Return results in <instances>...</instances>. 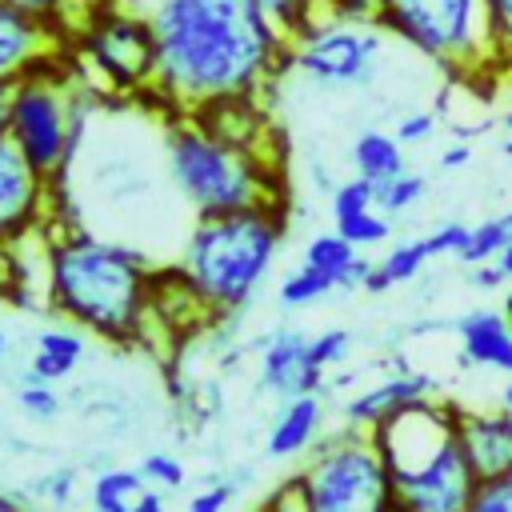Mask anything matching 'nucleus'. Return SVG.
Returning a JSON list of instances; mask_svg holds the SVG:
<instances>
[{"label":"nucleus","instance_id":"72a5a7b5","mask_svg":"<svg viewBox=\"0 0 512 512\" xmlns=\"http://www.w3.org/2000/svg\"><path fill=\"white\" fill-rule=\"evenodd\" d=\"M464 512H512V468L496 476H480Z\"/></svg>","mask_w":512,"mask_h":512},{"label":"nucleus","instance_id":"4be33fe9","mask_svg":"<svg viewBox=\"0 0 512 512\" xmlns=\"http://www.w3.org/2000/svg\"><path fill=\"white\" fill-rule=\"evenodd\" d=\"M148 492V480L140 476V468H100L92 476V492H88V504L92 512H132V504Z\"/></svg>","mask_w":512,"mask_h":512},{"label":"nucleus","instance_id":"49530a36","mask_svg":"<svg viewBox=\"0 0 512 512\" xmlns=\"http://www.w3.org/2000/svg\"><path fill=\"white\" fill-rule=\"evenodd\" d=\"M496 268H500V272H504V280L512 284V248H504V252L496 256Z\"/></svg>","mask_w":512,"mask_h":512},{"label":"nucleus","instance_id":"bb28decb","mask_svg":"<svg viewBox=\"0 0 512 512\" xmlns=\"http://www.w3.org/2000/svg\"><path fill=\"white\" fill-rule=\"evenodd\" d=\"M424 192H428V176H420V172H400L396 180H388V184H380L376 188V208L384 212V216H404V212H412L420 200H424Z\"/></svg>","mask_w":512,"mask_h":512},{"label":"nucleus","instance_id":"3c124183","mask_svg":"<svg viewBox=\"0 0 512 512\" xmlns=\"http://www.w3.org/2000/svg\"><path fill=\"white\" fill-rule=\"evenodd\" d=\"M500 124H504V132H512V108H508V112L500 116Z\"/></svg>","mask_w":512,"mask_h":512},{"label":"nucleus","instance_id":"aec40b11","mask_svg":"<svg viewBox=\"0 0 512 512\" xmlns=\"http://www.w3.org/2000/svg\"><path fill=\"white\" fill-rule=\"evenodd\" d=\"M352 176L368 180V184H388L396 180L400 172H408V160H404V144L396 140V132H384V128H364L356 140H352Z\"/></svg>","mask_w":512,"mask_h":512},{"label":"nucleus","instance_id":"393cba45","mask_svg":"<svg viewBox=\"0 0 512 512\" xmlns=\"http://www.w3.org/2000/svg\"><path fill=\"white\" fill-rule=\"evenodd\" d=\"M256 8H260L288 40L304 36L316 20L328 16V0H256Z\"/></svg>","mask_w":512,"mask_h":512},{"label":"nucleus","instance_id":"de8ad7c7","mask_svg":"<svg viewBox=\"0 0 512 512\" xmlns=\"http://www.w3.org/2000/svg\"><path fill=\"white\" fill-rule=\"evenodd\" d=\"M8 92L12 88H0V136H8Z\"/></svg>","mask_w":512,"mask_h":512},{"label":"nucleus","instance_id":"864d4df0","mask_svg":"<svg viewBox=\"0 0 512 512\" xmlns=\"http://www.w3.org/2000/svg\"><path fill=\"white\" fill-rule=\"evenodd\" d=\"M396 512H400V508H396Z\"/></svg>","mask_w":512,"mask_h":512},{"label":"nucleus","instance_id":"79ce46f5","mask_svg":"<svg viewBox=\"0 0 512 512\" xmlns=\"http://www.w3.org/2000/svg\"><path fill=\"white\" fill-rule=\"evenodd\" d=\"M436 164H440V172H460V168H468V164H472V144H468V140H452L448 148H440Z\"/></svg>","mask_w":512,"mask_h":512},{"label":"nucleus","instance_id":"4c0bfd02","mask_svg":"<svg viewBox=\"0 0 512 512\" xmlns=\"http://www.w3.org/2000/svg\"><path fill=\"white\" fill-rule=\"evenodd\" d=\"M256 512H308V500H304V484H300V476L292 472V476H284L264 500H260V508Z\"/></svg>","mask_w":512,"mask_h":512},{"label":"nucleus","instance_id":"dca6fc26","mask_svg":"<svg viewBox=\"0 0 512 512\" xmlns=\"http://www.w3.org/2000/svg\"><path fill=\"white\" fill-rule=\"evenodd\" d=\"M324 424H328L324 392L280 400V408H276V416L268 424V436H264V456L268 460H300V456H308L328 436Z\"/></svg>","mask_w":512,"mask_h":512},{"label":"nucleus","instance_id":"423d86ee","mask_svg":"<svg viewBox=\"0 0 512 512\" xmlns=\"http://www.w3.org/2000/svg\"><path fill=\"white\" fill-rule=\"evenodd\" d=\"M88 112H92V96L72 80L64 56H56L12 84L8 140L52 188H60V180L68 176L80 152Z\"/></svg>","mask_w":512,"mask_h":512},{"label":"nucleus","instance_id":"9b49d317","mask_svg":"<svg viewBox=\"0 0 512 512\" xmlns=\"http://www.w3.org/2000/svg\"><path fill=\"white\" fill-rule=\"evenodd\" d=\"M396 480V508L400 512H464L480 476L464 452V444H448L428 464L392 476Z\"/></svg>","mask_w":512,"mask_h":512},{"label":"nucleus","instance_id":"a18cd8bd","mask_svg":"<svg viewBox=\"0 0 512 512\" xmlns=\"http://www.w3.org/2000/svg\"><path fill=\"white\" fill-rule=\"evenodd\" d=\"M496 408L512 416V376H504V384H500V396H496Z\"/></svg>","mask_w":512,"mask_h":512},{"label":"nucleus","instance_id":"a211bd4d","mask_svg":"<svg viewBox=\"0 0 512 512\" xmlns=\"http://www.w3.org/2000/svg\"><path fill=\"white\" fill-rule=\"evenodd\" d=\"M300 264H308V268L332 276L340 292H356V288L364 292V280H368V272H372V260H368L356 244H348L336 228H332V232H316V236L304 244Z\"/></svg>","mask_w":512,"mask_h":512},{"label":"nucleus","instance_id":"f03ea898","mask_svg":"<svg viewBox=\"0 0 512 512\" xmlns=\"http://www.w3.org/2000/svg\"><path fill=\"white\" fill-rule=\"evenodd\" d=\"M156 268L132 244L84 228L52 232L48 308L108 344H140L152 328Z\"/></svg>","mask_w":512,"mask_h":512},{"label":"nucleus","instance_id":"0eeeda50","mask_svg":"<svg viewBox=\"0 0 512 512\" xmlns=\"http://www.w3.org/2000/svg\"><path fill=\"white\" fill-rule=\"evenodd\" d=\"M308 512H396V480L372 432L340 424L296 468Z\"/></svg>","mask_w":512,"mask_h":512},{"label":"nucleus","instance_id":"9d476101","mask_svg":"<svg viewBox=\"0 0 512 512\" xmlns=\"http://www.w3.org/2000/svg\"><path fill=\"white\" fill-rule=\"evenodd\" d=\"M52 204L56 188L20 156L8 136H0V252L48 228Z\"/></svg>","mask_w":512,"mask_h":512},{"label":"nucleus","instance_id":"39448f33","mask_svg":"<svg viewBox=\"0 0 512 512\" xmlns=\"http://www.w3.org/2000/svg\"><path fill=\"white\" fill-rule=\"evenodd\" d=\"M376 24L456 80H484L504 68L488 0H380Z\"/></svg>","mask_w":512,"mask_h":512},{"label":"nucleus","instance_id":"f257e3e1","mask_svg":"<svg viewBox=\"0 0 512 512\" xmlns=\"http://www.w3.org/2000/svg\"><path fill=\"white\" fill-rule=\"evenodd\" d=\"M156 88L176 116L216 100L260 96L292 72V40L256 0H152Z\"/></svg>","mask_w":512,"mask_h":512},{"label":"nucleus","instance_id":"09e8293b","mask_svg":"<svg viewBox=\"0 0 512 512\" xmlns=\"http://www.w3.org/2000/svg\"><path fill=\"white\" fill-rule=\"evenodd\" d=\"M500 312H504V316H508V324H512V288L500 296Z\"/></svg>","mask_w":512,"mask_h":512},{"label":"nucleus","instance_id":"f3484780","mask_svg":"<svg viewBox=\"0 0 512 512\" xmlns=\"http://www.w3.org/2000/svg\"><path fill=\"white\" fill-rule=\"evenodd\" d=\"M460 444L476 468V476H496L512 468V416L500 408H464L460 412Z\"/></svg>","mask_w":512,"mask_h":512},{"label":"nucleus","instance_id":"2f4dec72","mask_svg":"<svg viewBox=\"0 0 512 512\" xmlns=\"http://www.w3.org/2000/svg\"><path fill=\"white\" fill-rule=\"evenodd\" d=\"M248 480H252V472H236V476L212 480V484H204L200 492H192V496L184 500V512H228L232 500L244 492Z\"/></svg>","mask_w":512,"mask_h":512},{"label":"nucleus","instance_id":"a878e982","mask_svg":"<svg viewBox=\"0 0 512 512\" xmlns=\"http://www.w3.org/2000/svg\"><path fill=\"white\" fill-rule=\"evenodd\" d=\"M332 292H340L336 280L324 276V272H316V268H308V264L292 268V272L280 280V288H276V296H280L284 308H312V304H320V300L332 296Z\"/></svg>","mask_w":512,"mask_h":512},{"label":"nucleus","instance_id":"6e6552de","mask_svg":"<svg viewBox=\"0 0 512 512\" xmlns=\"http://www.w3.org/2000/svg\"><path fill=\"white\" fill-rule=\"evenodd\" d=\"M388 40L380 24H356L328 12L292 40V72L324 92H356L376 84Z\"/></svg>","mask_w":512,"mask_h":512},{"label":"nucleus","instance_id":"c85d7f7f","mask_svg":"<svg viewBox=\"0 0 512 512\" xmlns=\"http://www.w3.org/2000/svg\"><path fill=\"white\" fill-rule=\"evenodd\" d=\"M348 244H356L360 252H372V248H380V244H388L392 240V216H384L380 208H368V212H356V216H348V220H340V224H332Z\"/></svg>","mask_w":512,"mask_h":512},{"label":"nucleus","instance_id":"4468645a","mask_svg":"<svg viewBox=\"0 0 512 512\" xmlns=\"http://www.w3.org/2000/svg\"><path fill=\"white\" fill-rule=\"evenodd\" d=\"M56 56H64V36L52 24H44L12 4H0V88H12L32 68H40Z\"/></svg>","mask_w":512,"mask_h":512},{"label":"nucleus","instance_id":"7c9ffc66","mask_svg":"<svg viewBox=\"0 0 512 512\" xmlns=\"http://www.w3.org/2000/svg\"><path fill=\"white\" fill-rule=\"evenodd\" d=\"M368 208H376V184H368V180H360V176L340 180V184L332 188V196H328L332 224H340V220H348V216H356V212H368Z\"/></svg>","mask_w":512,"mask_h":512},{"label":"nucleus","instance_id":"7ed1b4c3","mask_svg":"<svg viewBox=\"0 0 512 512\" xmlns=\"http://www.w3.org/2000/svg\"><path fill=\"white\" fill-rule=\"evenodd\" d=\"M288 236V204H256L224 216H196L176 268L212 320L236 316L264 288Z\"/></svg>","mask_w":512,"mask_h":512},{"label":"nucleus","instance_id":"2eb2a0df","mask_svg":"<svg viewBox=\"0 0 512 512\" xmlns=\"http://www.w3.org/2000/svg\"><path fill=\"white\" fill-rule=\"evenodd\" d=\"M456 348L460 364L492 376H512V324L500 304H476L456 316Z\"/></svg>","mask_w":512,"mask_h":512},{"label":"nucleus","instance_id":"20e7f679","mask_svg":"<svg viewBox=\"0 0 512 512\" xmlns=\"http://www.w3.org/2000/svg\"><path fill=\"white\" fill-rule=\"evenodd\" d=\"M168 180L192 216H224L256 204H288L284 160L272 148H244L188 116H176L164 136Z\"/></svg>","mask_w":512,"mask_h":512},{"label":"nucleus","instance_id":"c03bdc74","mask_svg":"<svg viewBox=\"0 0 512 512\" xmlns=\"http://www.w3.org/2000/svg\"><path fill=\"white\" fill-rule=\"evenodd\" d=\"M0 512H36V508H28L20 496H12V492H0Z\"/></svg>","mask_w":512,"mask_h":512},{"label":"nucleus","instance_id":"f8f14e48","mask_svg":"<svg viewBox=\"0 0 512 512\" xmlns=\"http://www.w3.org/2000/svg\"><path fill=\"white\" fill-rule=\"evenodd\" d=\"M256 384L276 400L328 388V372L312 360V336L300 328H272L256 340Z\"/></svg>","mask_w":512,"mask_h":512},{"label":"nucleus","instance_id":"c756f323","mask_svg":"<svg viewBox=\"0 0 512 512\" xmlns=\"http://www.w3.org/2000/svg\"><path fill=\"white\" fill-rule=\"evenodd\" d=\"M16 404H20V412H24L28 420H36V424H48V420H56V416L64 412V400H60L56 384H44V380H32V376L20 380Z\"/></svg>","mask_w":512,"mask_h":512},{"label":"nucleus","instance_id":"b1692460","mask_svg":"<svg viewBox=\"0 0 512 512\" xmlns=\"http://www.w3.org/2000/svg\"><path fill=\"white\" fill-rule=\"evenodd\" d=\"M504 248H512V204L496 216H484L480 224H472L468 232V244L460 252V264L472 268V264H484V260H496Z\"/></svg>","mask_w":512,"mask_h":512},{"label":"nucleus","instance_id":"e433bc0d","mask_svg":"<svg viewBox=\"0 0 512 512\" xmlns=\"http://www.w3.org/2000/svg\"><path fill=\"white\" fill-rule=\"evenodd\" d=\"M436 128H440V116L432 112V108H412V112H404L400 120H396V140L404 144V148H412V144H428L432 136H436Z\"/></svg>","mask_w":512,"mask_h":512},{"label":"nucleus","instance_id":"cd10ccee","mask_svg":"<svg viewBox=\"0 0 512 512\" xmlns=\"http://www.w3.org/2000/svg\"><path fill=\"white\" fill-rule=\"evenodd\" d=\"M28 492H32L36 500H44L52 512H68L72 500H76V492H80V472H76L72 464H56V468L40 472V476L28 484Z\"/></svg>","mask_w":512,"mask_h":512},{"label":"nucleus","instance_id":"412c9836","mask_svg":"<svg viewBox=\"0 0 512 512\" xmlns=\"http://www.w3.org/2000/svg\"><path fill=\"white\" fill-rule=\"evenodd\" d=\"M432 264V252H428V240L424 236H404L396 244H388V252L380 260H372V272L364 280V292L380 296L396 284H412L424 268Z\"/></svg>","mask_w":512,"mask_h":512},{"label":"nucleus","instance_id":"ea45409f","mask_svg":"<svg viewBox=\"0 0 512 512\" xmlns=\"http://www.w3.org/2000/svg\"><path fill=\"white\" fill-rule=\"evenodd\" d=\"M328 12L340 20H356V24H376L380 0H328Z\"/></svg>","mask_w":512,"mask_h":512},{"label":"nucleus","instance_id":"37998d69","mask_svg":"<svg viewBox=\"0 0 512 512\" xmlns=\"http://www.w3.org/2000/svg\"><path fill=\"white\" fill-rule=\"evenodd\" d=\"M132 512H172L168 508V492H160V488H148L136 504H132Z\"/></svg>","mask_w":512,"mask_h":512},{"label":"nucleus","instance_id":"f704fd0d","mask_svg":"<svg viewBox=\"0 0 512 512\" xmlns=\"http://www.w3.org/2000/svg\"><path fill=\"white\" fill-rule=\"evenodd\" d=\"M348 356H352V332H348V328H320V332L312 336V360H316L324 372L340 368Z\"/></svg>","mask_w":512,"mask_h":512},{"label":"nucleus","instance_id":"c9c22d12","mask_svg":"<svg viewBox=\"0 0 512 512\" xmlns=\"http://www.w3.org/2000/svg\"><path fill=\"white\" fill-rule=\"evenodd\" d=\"M468 232H472V224H464V220H444V224H436L432 232H424L432 260H440V256L460 260V252H464V244H468Z\"/></svg>","mask_w":512,"mask_h":512},{"label":"nucleus","instance_id":"603ef678","mask_svg":"<svg viewBox=\"0 0 512 512\" xmlns=\"http://www.w3.org/2000/svg\"><path fill=\"white\" fill-rule=\"evenodd\" d=\"M36 512H40V508H36ZM48 512H52V508H48Z\"/></svg>","mask_w":512,"mask_h":512},{"label":"nucleus","instance_id":"a19ab883","mask_svg":"<svg viewBox=\"0 0 512 512\" xmlns=\"http://www.w3.org/2000/svg\"><path fill=\"white\" fill-rule=\"evenodd\" d=\"M488 8H492V24H496L504 64H512V0H488Z\"/></svg>","mask_w":512,"mask_h":512},{"label":"nucleus","instance_id":"ddd939ff","mask_svg":"<svg viewBox=\"0 0 512 512\" xmlns=\"http://www.w3.org/2000/svg\"><path fill=\"white\" fill-rule=\"evenodd\" d=\"M440 396V380L432 372H420V368H408L404 356H392V368L388 376H380L376 384L352 392L344 404H340V420L348 428H360V432H376L388 416L420 404V400H436Z\"/></svg>","mask_w":512,"mask_h":512},{"label":"nucleus","instance_id":"5701e85b","mask_svg":"<svg viewBox=\"0 0 512 512\" xmlns=\"http://www.w3.org/2000/svg\"><path fill=\"white\" fill-rule=\"evenodd\" d=\"M0 4H12V8L52 24L64 40H76L84 32V24L92 20V12L100 4H108V0H0Z\"/></svg>","mask_w":512,"mask_h":512},{"label":"nucleus","instance_id":"6ab92c4d","mask_svg":"<svg viewBox=\"0 0 512 512\" xmlns=\"http://www.w3.org/2000/svg\"><path fill=\"white\" fill-rule=\"evenodd\" d=\"M84 360V332L76 324H48L36 332V348H32V360H28V372L32 380H44V384H60L76 372V364Z\"/></svg>","mask_w":512,"mask_h":512},{"label":"nucleus","instance_id":"8fccbe9b","mask_svg":"<svg viewBox=\"0 0 512 512\" xmlns=\"http://www.w3.org/2000/svg\"><path fill=\"white\" fill-rule=\"evenodd\" d=\"M4 356H8V332L0 328V360H4Z\"/></svg>","mask_w":512,"mask_h":512},{"label":"nucleus","instance_id":"473e14b6","mask_svg":"<svg viewBox=\"0 0 512 512\" xmlns=\"http://www.w3.org/2000/svg\"><path fill=\"white\" fill-rule=\"evenodd\" d=\"M136 468H140V476L148 480V488H160V492H176V488L188 484V468H184V460L172 456V452H148Z\"/></svg>","mask_w":512,"mask_h":512},{"label":"nucleus","instance_id":"1a4fd4ad","mask_svg":"<svg viewBox=\"0 0 512 512\" xmlns=\"http://www.w3.org/2000/svg\"><path fill=\"white\" fill-rule=\"evenodd\" d=\"M76 48L112 92L136 96L156 88V36L148 16L100 4L76 36Z\"/></svg>","mask_w":512,"mask_h":512},{"label":"nucleus","instance_id":"58836bf2","mask_svg":"<svg viewBox=\"0 0 512 512\" xmlns=\"http://www.w3.org/2000/svg\"><path fill=\"white\" fill-rule=\"evenodd\" d=\"M464 280H468V288H476V292H508V288H512V284L504 280V272L496 268V260H484V264L464 268Z\"/></svg>","mask_w":512,"mask_h":512}]
</instances>
